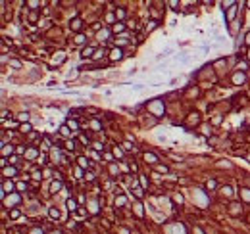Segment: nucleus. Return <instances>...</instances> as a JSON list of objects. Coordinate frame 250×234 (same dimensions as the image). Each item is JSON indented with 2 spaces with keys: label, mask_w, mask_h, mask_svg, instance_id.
Instances as JSON below:
<instances>
[{
  "label": "nucleus",
  "mask_w": 250,
  "mask_h": 234,
  "mask_svg": "<svg viewBox=\"0 0 250 234\" xmlns=\"http://www.w3.org/2000/svg\"><path fill=\"white\" fill-rule=\"evenodd\" d=\"M121 58H123V50H121V48H114V50L110 52V60H112V62H120Z\"/></svg>",
  "instance_id": "obj_1"
},
{
  "label": "nucleus",
  "mask_w": 250,
  "mask_h": 234,
  "mask_svg": "<svg viewBox=\"0 0 250 234\" xmlns=\"http://www.w3.org/2000/svg\"><path fill=\"white\" fill-rule=\"evenodd\" d=\"M235 15H237V4H233L231 8H227V14H225V21H227V23H231Z\"/></svg>",
  "instance_id": "obj_2"
},
{
  "label": "nucleus",
  "mask_w": 250,
  "mask_h": 234,
  "mask_svg": "<svg viewBox=\"0 0 250 234\" xmlns=\"http://www.w3.org/2000/svg\"><path fill=\"white\" fill-rule=\"evenodd\" d=\"M18 175V169L15 167H4L2 169V177L4 179H8V177H15Z\"/></svg>",
  "instance_id": "obj_3"
},
{
  "label": "nucleus",
  "mask_w": 250,
  "mask_h": 234,
  "mask_svg": "<svg viewBox=\"0 0 250 234\" xmlns=\"http://www.w3.org/2000/svg\"><path fill=\"white\" fill-rule=\"evenodd\" d=\"M77 163H79V167H81V169H85V171L91 167V161H89L85 156H79V157H77Z\"/></svg>",
  "instance_id": "obj_4"
},
{
  "label": "nucleus",
  "mask_w": 250,
  "mask_h": 234,
  "mask_svg": "<svg viewBox=\"0 0 250 234\" xmlns=\"http://www.w3.org/2000/svg\"><path fill=\"white\" fill-rule=\"evenodd\" d=\"M69 27H71V31H81V27H83V21H81L79 17H73L71 23H69Z\"/></svg>",
  "instance_id": "obj_5"
},
{
  "label": "nucleus",
  "mask_w": 250,
  "mask_h": 234,
  "mask_svg": "<svg viewBox=\"0 0 250 234\" xmlns=\"http://www.w3.org/2000/svg\"><path fill=\"white\" fill-rule=\"evenodd\" d=\"M144 161L146 163H158V156L156 154H152V152H144Z\"/></svg>",
  "instance_id": "obj_6"
},
{
  "label": "nucleus",
  "mask_w": 250,
  "mask_h": 234,
  "mask_svg": "<svg viewBox=\"0 0 250 234\" xmlns=\"http://www.w3.org/2000/svg\"><path fill=\"white\" fill-rule=\"evenodd\" d=\"M240 211H243V209H240V203H239V201H233V203L229 205V213H231V215H239Z\"/></svg>",
  "instance_id": "obj_7"
},
{
  "label": "nucleus",
  "mask_w": 250,
  "mask_h": 234,
  "mask_svg": "<svg viewBox=\"0 0 250 234\" xmlns=\"http://www.w3.org/2000/svg\"><path fill=\"white\" fill-rule=\"evenodd\" d=\"M62 62H65V54H64V52H58V54H54V58H52V63H54V65H60Z\"/></svg>",
  "instance_id": "obj_8"
},
{
  "label": "nucleus",
  "mask_w": 250,
  "mask_h": 234,
  "mask_svg": "<svg viewBox=\"0 0 250 234\" xmlns=\"http://www.w3.org/2000/svg\"><path fill=\"white\" fill-rule=\"evenodd\" d=\"M12 190H14V182H12V180H4V182H2V190H0V192L8 194V192H12Z\"/></svg>",
  "instance_id": "obj_9"
},
{
  "label": "nucleus",
  "mask_w": 250,
  "mask_h": 234,
  "mask_svg": "<svg viewBox=\"0 0 250 234\" xmlns=\"http://www.w3.org/2000/svg\"><path fill=\"white\" fill-rule=\"evenodd\" d=\"M12 154H14V146H12V144H4L2 146V157H8Z\"/></svg>",
  "instance_id": "obj_10"
},
{
  "label": "nucleus",
  "mask_w": 250,
  "mask_h": 234,
  "mask_svg": "<svg viewBox=\"0 0 250 234\" xmlns=\"http://www.w3.org/2000/svg\"><path fill=\"white\" fill-rule=\"evenodd\" d=\"M94 52H96V50H94V48H91V46H87V48H83V52H81V58H94Z\"/></svg>",
  "instance_id": "obj_11"
},
{
  "label": "nucleus",
  "mask_w": 250,
  "mask_h": 234,
  "mask_svg": "<svg viewBox=\"0 0 250 234\" xmlns=\"http://www.w3.org/2000/svg\"><path fill=\"white\" fill-rule=\"evenodd\" d=\"M233 83H235V84H243L244 83V73H243V71H239V73L233 75Z\"/></svg>",
  "instance_id": "obj_12"
},
{
  "label": "nucleus",
  "mask_w": 250,
  "mask_h": 234,
  "mask_svg": "<svg viewBox=\"0 0 250 234\" xmlns=\"http://www.w3.org/2000/svg\"><path fill=\"white\" fill-rule=\"evenodd\" d=\"M31 131H33V127L29 123H21V125H19V132H23V134H29Z\"/></svg>",
  "instance_id": "obj_13"
},
{
  "label": "nucleus",
  "mask_w": 250,
  "mask_h": 234,
  "mask_svg": "<svg viewBox=\"0 0 250 234\" xmlns=\"http://www.w3.org/2000/svg\"><path fill=\"white\" fill-rule=\"evenodd\" d=\"M65 205H67V209H69V211H77V201L75 200H73V198H69V200L67 201H65Z\"/></svg>",
  "instance_id": "obj_14"
},
{
  "label": "nucleus",
  "mask_w": 250,
  "mask_h": 234,
  "mask_svg": "<svg viewBox=\"0 0 250 234\" xmlns=\"http://www.w3.org/2000/svg\"><path fill=\"white\" fill-rule=\"evenodd\" d=\"M123 29H125V23H123V21H117V23H114V27H112V31H114V33H121Z\"/></svg>",
  "instance_id": "obj_15"
},
{
  "label": "nucleus",
  "mask_w": 250,
  "mask_h": 234,
  "mask_svg": "<svg viewBox=\"0 0 250 234\" xmlns=\"http://www.w3.org/2000/svg\"><path fill=\"white\" fill-rule=\"evenodd\" d=\"M60 188H62V180H54V182H52V186H50V192H52V194H56Z\"/></svg>",
  "instance_id": "obj_16"
},
{
  "label": "nucleus",
  "mask_w": 250,
  "mask_h": 234,
  "mask_svg": "<svg viewBox=\"0 0 250 234\" xmlns=\"http://www.w3.org/2000/svg\"><path fill=\"white\" fill-rule=\"evenodd\" d=\"M60 134H62V136H67V138L71 136V132H69V127H67V125H62V127H60Z\"/></svg>",
  "instance_id": "obj_17"
},
{
  "label": "nucleus",
  "mask_w": 250,
  "mask_h": 234,
  "mask_svg": "<svg viewBox=\"0 0 250 234\" xmlns=\"http://www.w3.org/2000/svg\"><path fill=\"white\" fill-rule=\"evenodd\" d=\"M240 194H243L244 201H250V190H248V188H240Z\"/></svg>",
  "instance_id": "obj_18"
},
{
  "label": "nucleus",
  "mask_w": 250,
  "mask_h": 234,
  "mask_svg": "<svg viewBox=\"0 0 250 234\" xmlns=\"http://www.w3.org/2000/svg\"><path fill=\"white\" fill-rule=\"evenodd\" d=\"M116 17L120 19V21L125 17V10H123V8H117V10H116Z\"/></svg>",
  "instance_id": "obj_19"
},
{
  "label": "nucleus",
  "mask_w": 250,
  "mask_h": 234,
  "mask_svg": "<svg viewBox=\"0 0 250 234\" xmlns=\"http://www.w3.org/2000/svg\"><path fill=\"white\" fill-rule=\"evenodd\" d=\"M85 40H87V39H85V35H77V37L73 39V42H75V44H85Z\"/></svg>",
  "instance_id": "obj_20"
},
{
  "label": "nucleus",
  "mask_w": 250,
  "mask_h": 234,
  "mask_svg": "<svg viewBox=\"0 0 250 234\" xmlns=\"http://www.w3.org/2000/svg\"><path fill=\"white\" fill-rule=\"evenodd\" d=\"M156 25H158V21H148V23H146V31H154Z\"/></svg>",
  "instance_id": "obj_21"
},
{
  "label": "nucleus",
  "mask_w": 250,
  "mask_h": 234,
  "mask_svg": "<svg viewBox=\"0 0 250 234\" xmlns=\"http://www.w3.org/2000/svg\"><path fill=\"white\" fill-rule=\"evenodd\" d=\"M18 201H19V196H14V198H10V200H4V203L10 205V203H18Z\"/></svg>",
  "instance_id": "obj_22"
},
{
  "label": "nucleus",
  "mask_w": 250,
  "mask_h": 234,
  "mask_svg": "<svg viewBox=\"0 0 250 234\" xmlns=\"http://www.w3.org/2000/svg\"><path fill=\"white\" fill-rule=\"evenodd\" d=\"M50 217H52V219H60V211L56 207H52L50 209Z\"/></svg>",
  "instance_id": "obj_23"
},
{
  "label": "nucleus",
  "mask_w": 250,
  "mask_h": 234,
  "mask_svg": "<svg viewBox=\"0 0 250 234\" xmlns=\"http://www.w3.org/2000/svg\"><path fill=\"white\" fill-rule=\"evenodd\" d=\"M27 119H29V113H19L18 115V121H21V123H27Z\"/></svg>",
  "instance_id": "obj_24"
},
{
  "label": "nucleus",
  "mask_w": 250,
  "mask_h": 234,
  "mask_svg": "<svg viewBox=\"0 0 250 234\" xmlns=\"http://www.w3.org/2000/svg\"><path fill=\"white\" fill-rule=\"evenodd\" d=\"M216 184H218L216 180H208V182H206V190H212V188H216Z\"/></svg>",
  "instance_id": "obj_25"
},
{
  "label": "nucleus",
  "mask_w": 250,
  "mask_h": 234,
  "mask_svg": "<svg viewBox=\"0 0 250 234\" xmlns=\"http://www.w3.org/2000/svg\"><path fill=\"white\" fill-rule=\"evenodd\" d=\"M65 125H67L69 129H77V121H75V119H69V121H67V123H65Z\"/></svg>",
  "instance_id": "obj_26"
},
{
  "label": "nucleus",
  "mask_w": 250,
  "mask_h": 234,
  "mask_svg": "<svg viewBox=\"0 0 250 234\" xmlns=\"http://www.w3.org/2000/svg\"><path fill=\"white\" fill-rule=\"evenodd\" d=\"M65 148H67V150H75V142H73V140H67V142H65Z\"/></svg>",
  "instance_id": "obj_27"
},
{
  "label": "nucleus",
  "mask_w": 250,
  "mask_h": 234,
  "mask_svg": "<svg viewBox=\"0 0 250 234\" xmlns=\"http://www.w3.org/2000/svg\"><path fill=\"white\" fill-rule=\"evenodd\" d=\"M139 179H141V186H142V188H146V186H148V180H146V177H142V175H141Z\"/></svg>",
  "instance_id": "obj_28"
},
{
  "label": "nucleus",
  "mask_w": 250,
  "mask_h": 234,
  "mask_svg": "<svg viewBox=\"0 0 250 234\" xmlns=\"http://www.w3.org/2000/svg\"><path fill=\"white\" fill-rule=\"evenodd\" d=\"M116 205H125V196H120L116 200Z\"/></svg>",
  "instance_id": "obj_29"
},
{
  "label": "nucleus",
  "mask_w": 250,
  "mask_h": 234,
  "mask_svg": "<svg viewBox=\"0 0 250 234\" xmlns=\"http://www.w3.org/2000/svg\"><path fill=\"white\" fill-rule=\"evenodd\" d=\"M19 215H21V213H19V211H18V209H14V211H12V213H10V219H18V217H19Z\"/></svg>",
  "instance_id": "obj_30"
},
{
  "label": "nucleus",
  "mask_w": 250,
  "mask_h": 234,
  "mask_svg": "<svg viewBox=\"0 0 250 234\" xmlns=\"http://www.w3.org/2000/svg\"><path fill=\"white\" fill-rule=\"evenodd\" d=\"M102 56H104V50H96V52H94V60H100Z\"/></svg>",
  "instance_id": "obj_31"
},
{
  "label": "nucleus",
  "mask_w": 250,
  "mask_h": 234,
  "mask_svg": "<svg viewBox=\"0 0 250 234\" xmlns=\"http://www.w3.org/2000/svg\"><path fill=\"white\" fill-rule=\"evenodd\" d=\"M110 173H112V175H117V165H116V163L110 165Z\"/></svg>",
  "instance_id": "obj_32"
},
{
  "label": "nucleus",
  "mask_w": 250,
  "mask_h": 234,
  "mask_svg": "<svg viewBox=\"0 0 250 234\" xmlns=\"http://www.w3.org/2000/svg\"><path fill=\"white\" fill-rule=\"evenodd\" d=\"M133 194L137 196L139 200H141V198H142V188H135V192H133Z\"/></svg>",
  "instance_id": "obj_33"
},
{
  "label": "nucleus",
  "mask_w": 250,
  "mask_h": 234,
  "mask_svg": "<svg viewBox=\"0 0 250 234\" xmlns=\"http://www.w3.org/2000/svg\"><path fill=\"white\" fill-rule=\"evenodd\" d=\"M27 6H29V8H39V6H40V2H35V0H31V2H27Z\"/></svg>",
  "instance_id": "obj_34"
},
{
  "label": "nucleus",
  "mask_w": 250,
  "mask_h": 234,
  "mask_svg": "<svg viewBox=\"0 0 250 234\" xmlns=\"http://www.w3.org/2000/svg\"><path fill=\"white\" fill-rule=\"evenodd\" d=\"M92 146H94V150H98V152H102V150H104V146H102L100 142H94Z\"/></svg>",
  "instance_id": "obj_35"
},
{
  "label": "nucleus",
  "mask_w": 250,
  "mask_h": 234,
  "mask_svg": "<svg viewBox=\"0 0 250 234\" xmlns=\"http://www.w3.org/2000/svg\"><path fill=\"white\" fill-rule=\"evenodd\" d=\"M40 165H46V161H48V157H46V154H43V156H40Z\"/></svg>",
  "instance_id": "obj_36"
},
{
  "label": "nucleus",
  "mask_w": 250,
  "mask_h": 234,
  "mask_svg": "<svg viewBox=\"0 0 250 234\" xmlns=\"http://www.w3.org/2000/svg\"><path fill=\"white\" fill-rule=\"evenodd\" d=\"M223 194H225V196H233V190H231L229 186H225V188H223Z\"/></svg>",
  "instance_id": "obj_37"
},
{
  "label": "nucleus",
  "mask_w": 250,
  "mask_h": 234,
  "mask_svg": "<svg viewBox=\"0 0 250 234\" xmlns=\"http://www.w3.org/2000/svg\"><path fill=\"white\" fill-rule=\"evenodd\" d=\"M10 65H12V67H21V63H19L18 60H12V62H10Z\"/></svg>",
  "instance_id": "obj_38"
},
{
  "label": "nucleus",
  "mask_w": 250,
  "mask_h": 234,
  "mask_svg": "<svg viewBox=\"0 0 250 234\" xmlns=\"http://www.w3.org/2000/svg\"><path fill=\"white\" fill-rule=\"evenodd\" d=\"M33 179H35V180H40V179H43V175H40L39 171H35V173H33Z\"/></svg>",
  "instance_id": "obj_39"
},
{
  "label": "nucleus",
  "mask_w": 250,
  "mask_h": 234,
  "mask_svg": "<svg viewBox=\"0 0 250 234\" xmlns=\"http://www.w3.org/2000/svg\"><path fill=\"white\" fill-rule=\"evenodd\" d=\"M85 179H87V180H94V175L89 171V173H85Z\"/></svg>",
  "instance_id": "obj_40"
},
{
  "label": "nucleus",
  "mask_w": 250,
  "mask_h": 234,
  "mask_svg": "<svg viewBox=\"0 0 250 234\" xmlns=\"http://www.w3.org/2000/svg\"><path fill=\"white\" fill-rule=\"evenodd\" d=\"M92 129H94V131H98V129H100V123H98V121H92Z\"/></svg>",
  "instance_id": "obj_41"
},
{
  "label": "nucleus",
  "mask_w": 250,
  "mask_h": 234,
  "mask_svg": "<svg viewBox=\"0 0 250 234\" xmlns=\"http://www.w3.org/2000/svg\"><path fill=\"white\" fill-rule=\"evenodd\" d=\"M114 154H116L117 157H121V156H123V152H121V150H120V148H116V150H114Z\"/></svg>",
  "instance_id": "obj_42"
},
{
  "label": "nucleus",
  "mask_w": 250,
  "mask_h": 234,
  "mask_svg": "<svg viewBox=\"0 0 250 234\" xmlns=\"http://www.w3.org/2000/svg\"><path fill=\"white\" fill-rule=\"evenodd\" d=\"M25 188H27L25 182H18V190H25Z\"/></svg>",
  "instance_id": "obj_43"
},
{
  "label": "nucleus",
  "mask_w": 250,
  "mask_h": 234,
  "mask_svg": "<svg viewBox=\"0 0 250 234\" xmlns=\"http://www.w3.org/2000/svg\"><path fill=\"white\" fill-rule=\"evenodd\" d=\"M239 67H240V69H244V71H246V67H248V65H246V62H240V63H239Z\"/></svg>",
  "instance_id": "obj_44"
},
{
  "label": "nucleus",
  "mask_w": 250,
  "mask_h": 234,
  "mask_svg": "<svg viewBox=\"0 0 250 234\" xmlns=\"http://www.w3.org/2000/svg\"><path fill=\"white\" fill-rule=\"evenodd\" d=\"M156 169H158V171H163V173H167V167H166V165H163V167H162V165H158Z\"/></svg>",
  "instance_id": "obj_45"
},
{
  "label": "nucleus",
  "mask_w": 250,
  "mask_h": 234,
  "mask_svg": "<svg viewBox=\"0 0 250 234\" xmlns=\"http://www.w3.org/2000/svg\"><path fill=\"white\" fill-rule=\"evenodd\" d=\"M123 148H125V150H133V146H131L129 142H125V144H123Z\"/></svg>",
  "instance_id": "obj_46"
},
{
  "label": "nucleus",
  "mask_w": 250,
  "mask_h": 234,
  "mask_svg": "<svg viewBox=\"0 0 250 234\" xmlns=\"http://www.w3.org/2000/svg\"><path fill=\"white\" fill-rule=\"evenodd\" d=\"M175 201H179V203H183V196L179 194V196H175Z\"/></svg>",
  "instance_id": "obj_47"
},
{
  "label": "nucleus",
  "mask_w": 250,
  "mask_h": 234,
  "mask_svg": "<svg viewBox=\"0 0 250 234\" xmlns=\"http://www.w3.org/2000/svg\"><path fill=\"white\" fill-rule=\"evenodd\" d=\"M244 40H246V44L250 46V33H246V37H244Z\"/></svg>",
  "instance_id": "obj_48"
},
{
  "label": "nucleus",
  "mask_w": 250,
  "mask_h": 234,
  "mask_svg": "<svg viewBox=\"0 0 250 234\" xmlns=\"http://www.w3.org/2000/svg\"><path fill=\"white\" fill-rule=\"evenodd\" d=\"M33 234H43V230H39V228H37V230H33Z\"/></svg>",
  "instance_id": "obj_49"
},
{
  "label": "nucleus",
  "mask_w": 250,
  "mask_h": 234,
  "mask_svg": "<svg viewBox=\"0 0 250 234\" xmlns=\"http://www.w3.org/2000/svg\"><path fill=\"white\" fill-rule=\"evenodd\" d=\"M246 60H250V50H248V54H246Z\"/></svg>",
  "instance_id": "obj_50"
},
{
  "label": "nucleus",
  "mask_w": 250,
  "mask_h": 234,
  "mask_svg": "<svg viewBox=\"0 0 250 234\" xmlns=\"http://www.w3.org/2000/svg\"><path fill=\"white\" fill-rule=\"evenodd\" d=\"M246 6H248V8H250V2H246Z\"/></svg>",
  "instance_id": "obj_51"
}]
</instances>
